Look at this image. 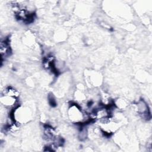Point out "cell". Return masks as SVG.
Returning a JSON list of instances; mask_svg holds the SVG:
<instances>
[{
    "label": "cell",
    "mask_w": 152,
    "mask_h": 152,
    "mask_svg": "<svg viewBox=\"0 0 152 152\" xmlns=\"http://www.w3.org/2000/svg\"><path fill=\"white\" fill-rule=\"evenodd\" d=\"M135 109L138 115L145 120L150 119L151 114L148 106L144 100H140L135 104Z\"/></svg>",
    "instance_id": "6da1fadb"
},
{
    "label": "cell",
    "mask_w": 152,
    "mask_h": 152,
    "mask_svg": "<svg viewBox=\"0 0 152 152\" xmlns=\"http://www.w3.org/2000/svg\"><path fill=\"white\" fill-rule=\"evenodd\" d=\"M11 53L10 43L8 39L1 40L0 42V53H1V63L2 65L3 61L8 57Z\"/></svg>",
    "instance_id": "7a4b0ae2"
},
{
    "label": "cell",
    "mask_w": 152,
    "mask_h": 152,
    "mask_svg": "<svg viewBox=\"0 0 152 152\" xmlns=\"http://www.w3.org/2000/svg\"><path fill=\"white\" fill-rule=\"evenodd\" d=\"M1 103L5 107L15 109L18 107V99L7 95L1 94Z\"/></svg>",
    "instance_id": "3957f363"
},
{
    "label": "cell",
    "mask_w": 152,
    "mask_h": 152,
    "mask_svg": "<svg viewBox=\"0 0 152 152\" xmlns=\"http://www.w3.org/2000/svg\"><path fill=\"white\" fill-rule=\"evenodd\" d=\"M1 94L2 95H7L9 96L14 98L18 99L20 96L19 91L15 88L12 86H8L6 87L2 91Z\"/></svg>",
    "instance_id": "277c9868"
}]
</instances>
